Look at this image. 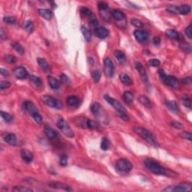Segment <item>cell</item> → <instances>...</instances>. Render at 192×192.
<instances>
[{"mask_svg":"<svg viewBox=\"0 0 192 192\" xmlns=\"http://www.w3.org/2000/svg\"><path fill=\"white\" fill-rule=\"evenodd\" d=\"M144 165L146 168L151 173L155 175H163L167 176H175V173L173 171L162 167L160 164L156 161L151 158H146L143 161Z\"/></svg>","mask_w":192,"mask_h":192,"instance_id":"6da1fadb","label":"cell"},{"mask_svg":"<svg viewBox=\"0 0 192 192\" xmlns=\"http://www.w3.org/2000/svg\"><path fill=\"white\" fill-rule=\"evenodd\" d=\"M134 131L137 134H138L139 136L141 137L143 140H146V141L150 145H153V146H158V143L157 140H156V137L154 136V134H153L150 131L148 130V129L143 127H140V126H136V127L134 128Z\"/></svg>","mask_w":192,"mask_h":192,"instance_id":"7a4b0ae2","label":"cell"},{"mask_svg":"<svg viewBox=\"0 0 192 192\" xmlns=\"http://www.w3.org/2000/svg\"><path fill=\"white\" fill-rule=\"evenodd\" d=\"M74 124L77 127L83 129H96L98 124L92 119H89L84 116H78L73 119Z\"/></svg>","mask_w":192,"mask_h":192,"instance_id":"3957f363","label":"cell"},{"mask_svg":"<svg viewBox=\"0 0 192 192\" xmlns=\"http://www.w3.org/2000/svg\"><path fill=\"white\" fill-rule=\"evenodd\" d=\"M116 171L119 173H129L133 169V165L129 160L126 158H120L116 162Z\"/></svg>","mask_w":192,"mask_h":192,"instance_id":"277c9868","label":"cell"},{"mask_svg":"<svg viewBox=\"0 0 192 192\" xmlns=\"http://www.w3.org/2000/svg\"><path fill=\"white\" fill-rule=\"evenodd\" d=\"M56 126H57L58 128L62 131V133L65 136L68 137L69 138H72V137H74V133L73 130L71 128L69 125H68L62 117L59 118V119H57Z\"/></svg>","mask_w":192,"mask_h":192,"instance_id":"5b68a950","label":"cell"},{"mask_svg":"<svg viewBox=\"0 0 192 192\" xmlns=\"http://www.w3.org/2000/svg\"><path fill=\"white\" fill-rule=\"evenodd\" d=\"M42 100L45 105L50 107L55 108L56 110H61L63 107V104L60 100L55 99L50 95H43L42 96Z\"/></svg>","mask_w":192,"mask_h":192,"instance_id":"8992f818","label":"cell"},{"mask_svg":"<svg viewBox=\"0 0 192 192\" xmlns=\"http://www.w3.org/2000/svg\"><path fill=\"white\" fill-rule=\"evenodd\" d=\"M166 11L168 12L173 13V14H177V15H186L191 12V6L189 5H182L180 6L177 5H169Z\"/></svg>","mask_w":192,"mask_h":192,"instance_id":"52a82bcc","label":"cell"},{"mask_svg":"<svg viewBox=\"0 0 192 192\" xmlns=\"http://www.w3.org/2000/svg\"><path fill=\"white\" fill-rule=\"evenodd\" d=\"M192 190V184L191 183H183L176 185L169 186L163 189V191L169 192H184L191 191Z\"/></svg>","mask_w":192,"mask_h":192,"instance_id":"ba28073f","label":"cell"},{"mask_svg":"<svg viewBox=\"0 0 192 192\" xmlns=\"http://www.w3.org/2000/svg\"><path fill=\"white\" fill-rule=\"evenodd\" d=\"M104 73L108 77H112L114 74V65L110 58H105L104 60Z\"/></svg>","mask_w":192,"mask_h":192,"instance_id":"9c48e42d","label":"cell"},{"mask_svg":"<svg viewBox=\"0 0 192 192\" xmlns=\"http://www.w3.org/2000/svg\"><path fill=\"white\" fill-rule=\"evenodd\" d=\"M104 99L108 102V104H110L113 108H115L116 111H126L125 107L116 99L111 98L107 95H105Z\"/></svg>","mask_w":192,"mask_h":192,"instance_id":"30bf717a","label":"cell"},{"mask_svg":"<svg viewBox=\"0 0 192 192\" xmlns=\"http://www.w3.org/2000/svg\"><path fill=\"white\" fill-rule=\"evenodd\" d=\"M164 83H165L167 86L173 88V89H178L180 87V82L177 80V78L174 76H166L162 80Z\"/></svg>","mask_w":192,"mask_h":192,"instance_id":"8fae6325","label":"cell"},{"mask_svg":"<svg viewBox=\"0 0 192 192\" xmlns=\"http://www.w3.org/2000/svg\"><path fill=\"white\" fill-rule=\"evenodd\" d=\"M134 35L137 41L140 44L145 43L149 38V33L146 31L136 30L134 32Z\"/></svg>","mask_w":192,"mask_h":192,"instance_id":"7c38bea8","label":"cell"},{"mask_svg":"<svg viewBox=\"0 0 192 192\" xmlns=\"http://www.w3.org/2000/svg\"><path fill=\"white\" fill-rule=\"evenodd\" d=\"M13 74L15 76V77L20 80H23L28 77V72L26 69L24 67L20 66L16 68L13 72Z\"/></svg>","mask_w":192,"mask_h":192,"instance_id":"4fadbf2b","label":"cell"},{"mask_svg":"<svg viewBox=\"0 0 192 192\" xmlns=\"http://www.w3.org/2000/svg\"><path fill=\"white\" fill-rule=\"evenodd\" d=\"M23 108L25 110H26L29 114L31 115V116H33L34 114L37 113H39L38 109L32 102L31 101H25L23 103Z\"/></svg>","mask_w":192,"mask_h":192,"instance_id":"5bb4252c","label":"cell"},{"mask_svg":"<svg viewBox=\"0 0 192 192\" xmlns=\"http://www.w3.org/2000/svg\"><path fill=\"white\" fill-rule=\"evenodd\" d=\"M134 66H135V68H136V70L138 72L139 74H140V77H141L142 80H143L144 82H147L148 81L147 74H146V69H145V68L143 67V65H142L140 62H137L136 63H135Z\"/></svg>","mask_w":192,"mask_h":192,"instance_id":"9a60e30c","label":"cell"},{"mask_svg":"<svg viewBox=\"0 0 192 192\" xmlns=\"http://www.w3.org/2000/svg\"><path fill=\"white\" fill-rule=\"evenodd\" d=\"M95 35L96 37L101 39H104L109 35V31L105 27L101 26L99 28H96L95 31Z\"/></svg>","mask_w":192,"mask_h":192,"instance_id":"2e32d148","label":"cell"},{"mask_svg":"<svg viewBox=\"0 0 192 192\" xmlns=\"http://www.w3.org/2000/svg\"><path fill=\"white\" fill-rule=\"evenodd\" d=\"M49 186L53 188L56 189H62V190L68 191H72V188L69 185L64 183H56V182H52V183H49Z\"/></svg>","mask_w":192,"mask_h":192,"instance_id":"e0dca14e","label":"cell"},{"mask_svg":"<svg viewBox=\"0 0 192 192\" xmlns=\"http://www.w3.org/2000/svg\"><path fill=\"white\" fill-rule=\"evenodd\" d=\"M20 155L26 163H30L33 159V154L27 149H22L20 152Z\"/></svg>","mask_w":192,"mask_h":192,"instance_id":"ac0fdd59","label":"cell"},{"mask_svg":"<svg viewBox=\"0 0 192 192\" xmlns=\"http://www.w3.org/2000/svg\"><path fill=\"white\" fill-rule=\"evenodd\" d=\"M45 134L47 138L53 140L55 139L57 137V132L52 128L50 126L47 125L45 127Z\"/></svg>","mask_w":192,"mask_h":192,"instance_id":"d6986e66","label":"cell"},{"mask_svg":"<svg viewBox=\"0 0 192 192\" xmlns=\"http://www.w3.org/2000/svg\"><path fill=\"white\" fill-rule=\"evenodd\" d=\"M4 140L5 142H6L8 144L11 145V146H15L17 143V137L15 136V134H8L7 135H5L4 137Z\"/></svg>","mask_w":192,"mask_h":192,"instance_id":"ffe728a7","label":"cell"},{"mask_svg":"<svg viewBox=\"0 0 192 192\" xmlns=\"http://www.w3.org/2000/svg\"><path fill=\"white\" fill-rule=\"evenodd\" d=\"M166 35L168 38H171V39L175 40V41H179L180 40V33L175 29H167L165 32Z\"/></svg>","mask_w":192,"mask_h":192,"instance_id":"44dd1931","label":"cell"},{"mask_svg":"<svg viewBox=\"0 0 192 192\" xmlns=\"http://www.w3.org/2000/svg\"><path fill=\"white\" fill-rule=\"evenodd\" d=\"M38 12L40 15V16H42L45 20H50L52 18L53 14L50 10L46 9V8H40V9L38 10Z\"/></svg>","mask_w":192,"mask_h":192,"instance_id":"7402d4cb","label":"cell"},{"mask_svg":"<svg viewBox=\"0 0 192 192\" xmlns=\"http://www.w3.org/2000/svg\"><path fill=\"white\" fill-rule=\"evenodd\" d=\"M111 15H112V17H113L116 20L120 21V20H124L125 18H126V15H125V14L122 12V11H120V10H118V9L113 10L111 12Z\"/></svg>","mask_w":192,"mask_h":192,"instance_id":"603a6c76","label":"cell"},{"mask_svg":"<svg viewBox=\"0 0 192 192\" xmlns=\"http://www.w3.org/2000/svg\"><path fill=\"white\" fill-rule=\"evenodd\" d=\"M47 80L50 86L53 89H59V87H60V83H59L58 80H56V78H54L52 76H48Z\"/></svg>","mask_w":192,"mask_h":192,"instance_id":"cb8c5ba5","label":"cell"},{"mask_svg":"<svg viewBox=\"0 0 192 192\" xmlns=\"http://www.w3.org/2000/svg\"><path fill=\"white\" fill-rule=\"evenodd\" d=\"M119 78H120V80L122 81V83H124L125 85L129 86V85H131L132 83H133V80H132V79L131 78V77L126 73L121 74L119 75Z\"/></svg>","mask_w":192,"mask_h":192,"instance_id":"d4e9b609","label":"cell"},{"mask_svg":"<svg viewBox=\"0 0 192 192\" xmlns=\"http://www.w3.org/2000/svg\"><path fill=\"white\" fill-rule=\"evenodd\" d=\"M67 104L70 107H77L79 105V99L75 95H70L67 99Z\"/></svg>","mask_w":192,"mask_h":192,"instance_id":"484cf974","label":"cell"},{"mask_svg":"<svg viewBox=\"0 0 192 192\" xmlns=\"http://www.w3.org/2000/svg\"><path fill=\"white\" fill-rule=\"evenodd\" d=\"M166 104H167V107H168V109L170 110V111L174 113H178L179 108H178L177 103L175 101H168L166 102Z\"/></svg>","mask_w":192,"mask_h":192,"instance_id":"4316f807","label":"cell"},{"mask_svg":"<svg viewBox=\"0 0 192 192\" xmlns=\"http://www.w3.org/2000/svg\"><path fill=\"white\" fill-rule=\"evenodd\" d=\"M139 101L140 102L143 106L146 107V108H151L152 107V103H151V101L149 100V98H147L145 95H140L139 97Z\"/></svg>","mask_w":192,"mask_h":192,"instance_id":"83f0119b","label":"cell"},{"mask_svg":"<svg viewBox=\"0 0 192 192\" xmlns=\"http://www.w3.org/2000/svg\"><path fill=\"white\" fill-rule=\"evenodd\" d=\"M115 56L116 57L117 60L119 61V62L120 64H123L126 62V57L125 53L122 51L121 50H116L114 53Z\"/></svg>","mask_w":192,"mask_h":192,"instance_id":"f1b7e54d","label":"cell"},{"mask_svg":"<svg viewBox=\"0 0 192 192\" xmlns=\"http://www.w3.org/2000/svg\"><path fill=\"white\" fill-rule=\"evenodd\" d=\"M38 64L40 66L41 69H42L45 72L49 70V65H48L47 62L46 61V59L44 58H38Z\"/></svg>","mask_w":192,"mask_h":192,"instance_id":"f546056e","label":"cell"},{"mask_svg":"<svg viewBox=\"0 0 192 192\" xmlns=\"http://www.w3.org/2000/svg\"><path fill=\"white\" fill-rule=\"evenodd\" d=\"M81 32H82V34H83V37H84L85 40L86 42H90L91 39H92V33H91V31L89 29H88L87 28L84 26L81 27Z\"/></svg>","mask_w":192,"mask_h":192,"instance_id":"4dcf8cb0","label":"cell"},{"mask_svg":"<svg viewBox=\"0 0 192 192\" xmlns=\"http://www.w3.org/2000/svg\"><path fill=\"white\" fill-rule=\"evenodd\" d=\"M11 47L14 48V50H15L17 53H18L20 54V55H23V54H24V53H25L24 48L23 47V46L19 42H13V43L11 44Z\"/></svg>","mask_w":192,"mask_h":192,"instance_id":"1f68e13d","label":"cell"},{"mask_svg":"<svg viewBox=\"0 0 192 192\" xmlns=\"http://www.w3.org/2000/svg\"><path fill=\"white\" fill-rule=\"evenodd\" d=\"M182 103L185 107L188 108L191 107V99L188 95H184L181 98Z\"/></svg>","mask_w":192,"mask_h":192,"instance_id":"d6a6232c","label":"cell"},{"mask_svg":"<svg viewBox=\"0 0 192 192\" xmlns=\"http://www.w3.org/2000/svg\"><path fill=\"white\" fill-rule=\"evenodd\" d=\"M92 77L95 83H99L101 77V72L99 70H94L92 72Z\"/></svg>","mask_w":192,"mask_h":192,"instance_id":"836d02e7","label":"cell"},{"mask_svg":"<svg viewBox=\"0 0 192 192\" xmlns=\"http://www.w3.org/2000/svg\"><path fill=\"white\" fill-rule=\"evenodd\" d=\"M123 99L127 104L132 103L134 101V95L131 92H126L123 94Z\"/></svg>","mask_w":192,"mask_h":192,"instance_id":"e575fe53","label":"cell"},{"mask_svg":"<svg viewBox=\"0 0 192 192\" xmlns=\"http://www.w3.org/2000/svg\"><path fill=\"white\" fill-rule=\"evenodd\" d=\"M110 144V140L107 137H103L101 140V148L102 150L106 151L109 149Z\"/></svg>","mask_w":192,"mask_h":192,"instance_id":"d590c367","label":"cell"},{"mask_svg":"<svg viewBox=\"0 0 192 192\" xmlns=\"http://www.w3.org/2000/svg\"><path fill=\"white\" fill-rule=\"evenodd\" d=\"M180 49L183 50L184 52L187 53H191V47L190 45L185 43V42H181L180 45Z\"/></svg>","mask_w":192,"mask_h":192,"instance_id":"8d00e7d4","label":"cell"},{"mask_svg":"<svg viewBox=\"0 0 192 192\" xmlns=\"http://www.w3.org/2000/svg\"><path fill=\"white\" fill-rule=\"evenodd\" d=\"M12 191L16 192H32L33 190L31 188H28L22 187V186H15L12 188Z\"/></svg>","mask_w":192,"mask_h":192,"instance_id":"74e56055","label":"cell"},{"mask_svg":"<svg viewBox=\"0 0 192 192\" xmlns=\"http://www.w3.org/2000/svg\"><path fill=\"white\" fill-rule=\"evenodd\" d=\"M30 80H31V81H32V83H33L34 84H35L36 86H38V87L42 86V80H41L39 77H38L34 76V75H31V76H30Z\"/></svg>","mask_w":192,"mask_h":192,"instance_id":"f35d334b","label":"cell"},{"mask_svg":"<svg viewBox=\"0 0 192 192\" xmlns=\"http://www.w3.org/2000/svg\"><path fill=\"white\" fill-rule=\"evenodd\" d=\"M23 28L26 32H32V30H33V23L31 20H27L23 24Z\"/></svg>","mask_w":192,"mask_h":192,"instance_id":"ab89813d","label":"cell"},{"mask_svg":"<svg viewBox=\"0 0 192 192\" xmlns=\"http://www.w3.org/2000/svg\"><path fill=\"white\" fill-rule=\"evenodd\" d=\"M0 115H1L2 119H3L5 122H8V123H10V122H12L13 117L9 114V113H5V112H3V111H1L0 112Z\"/></svg>","mask_w":192,"mask_h":192,"instance_id":"60d3db41","label":"cell"},{"mask_svg":"<svg viewBox=\"0 0 192 192\" xmlns=\"http://www.w3.org/2000/svg\"><path fill=\"white\" fill-rule=\"evenodd\" d=\"M3 22L8 25H12V24H15L16 23V18L12 16L5 17L3 18Z\"/></svg>","mask_w":192,"mask_h":192,"instance_id":"b9f144b4","label":"cell"},{"mask_svg":"<svg viewBox=\"0 0 192 192\" xmlns=\"http://www.w3.org/2000/svg\"><path fill=\"white\" fill-rule=\"evenodd\" d=\"M101 109V105L100 104L98 103V102H95L91 107V112H92L93 114H98Z\"/></svg>","mask_w":192,"mask_h":192,"instance_id":"7bdbcfd3","label":"cell"},{"mask_svg":"<svg viewBox=\"0 0 192 192\" xmlns=\"http://www.w3.org/2000/svg\"><path fill=\"white\" fill-rule=\"evenodd\" d=\"M116 115L119 116L120 119H122V120L124 121H128L129 120V116L127 114L126 111H116Z\"/></svg>","mask_w":192,"mask_h":192,"instance_id":"ee69618b","label":"cell"},{"mask_svg":"<svg viewBox=\"0 0 192 192\" xmlns=\"http://www.w3.org/2000/svg\"><path fill=\"white\" fill-rule=\"evenodd\" d=\"M4 59L6 62L9 64H14L17 62V58L11 55H6L4 56Z\"/></svg>","mask_w":192,"mask_h":192,"instance_id":"f6af8a7d","label":"cell"},{"mask_svg":"<svg viewBox=\"0 0 192 192\" xmlns=\"http://www.w3.org/2000/svg\"><path fill=\"white\" fill-rule=\"evenodd\" d=\"M80 14L83 17H89L92 15V12L89 8H86V7H82L80 8Z\"/></svg>","mask_w":192,"mask_h":192,"instance_id":"bcb514c9","label":"cell"},{"mask_svg":"<svg viewBox=\"0 0 192 192\" xmlns=\"http://www.w3.org/2000/svg\"><path fill=\"white\" fill-rule=\"evenodd\" d=\"M59 164L62 167H65L68 164V156L65 155H61L60 158H59Z\"/></svg>","mask_w":192,"mask_h":192,"instance_id":"7dc6e473","label":"cell"},{"mask_svg":"<svg viewBox=\"0 0 192 192\" xmlns=\"http://www.w3.org/2000/svg\"><path fill=\"white\" fill-rule=\"evenodd\" d=\"M131 23L134 26L137 27V28H141V27L143 26V22H141V21L137 19H135V18H134V19H132L131 20Z\"/></svg>","mask_w":192,"mask_h":192,"instance_id":"c3c4849f","label":"cell"},{"mask_svg":"<svg viewBox=\"0 0 192 192\" xmlns=\"http://www.w3.org/2000/svg\"><path fill=\"white\" fill-rule=\"evenodd\" d=\"M11 83L8 82V81H1V82H0V89H1V90H3V89H8V88H9L10 86H11Z\"/></svg>","mask_w":192,"mask_h":192,"instance_id":"681fc988","label":"cell"},{"mask_svg":"<svg viewBox=\"0 0 192 192\" xmlns=\"http://www.w3.org/2000/svg\"><path fill=\"white\" fill-rule=\"evenodd\" d=\"M89 23H90L92 26H96L99 25V21H98L97 18H96V17H95L93 14H92V15L89 16Z\"/></svg>","mask_w":192,"mask_h":192,"instance_id":"f907efd6","label":"cell"},{"mask_svg":"<svg viewBox=\"0 0 192 192\" xmlns=\"http://www.w3.org/2000/svg\"><path fill=\"white\" fill-rule=\"evenodd\" d=\"M148 64H149V65L152 67H158L160 65L161 62L157 59H150V60H149Z\"/></svg>","mask_w":192,"mask_h":192,"instance_id":"816d5d0a","label":"cell"},{"mask_svg":"<svg viewBox=\"0 0 192 192\" xmlns=\"http://www.w3.org/2000/svg\"><path fill=\"white\" fill-rule=\"evenodd\" d=\"M181 137L183 139H186V140H189V141H191L192 140V135L191 132L183 131V133L181 134Z\"/></svg>","mask_w":192,"mask_h":192,"instance_id":"f5cc1de1","label":"cell"},{"mask_svg":"<svg viewBox=\"0 0 192 192\" xmlns=\"http://www.w3.org/2000/svg\"><path fill=\"white\" fill-rule=\"evenodd\" d=\"M98 7H99L100 11H105V10L107 9L109 5H108L107 3H106L104 2H99L98 3Z\"/></svg>","mask_w":192,"mask_h":192,"instance_id":"db71d44e","label":"cell"},{"mask_svg":"<svg viewBox=\"0 0 192 192\" xmlns=\"http://www.w3.org/2000/svg\"><path fill=\"white\" fill-rule=\"evenodd\" d=\"M32 117L33 118L34 120H35L37 123H38V124H40V123L42 122V116L40 115L39 113H35V114H34L33 116H32Z\"/></svg>","mask_w":192,"mask_h":192,"instance_id":"11a10c76","label":"cell"},{"mask_svg":"<svg viewBox=\"0 0 192 192\" xmlns=\"http://www.w3.org/2000/svg\"><path fill=\"white\" fill-rule=\"evenodd\" d=\"M171 126L177 129H182L183 128V124H181L180 122H176V121H173V122H171Z\"/></svg>","mask_w":192,"mask_h":192,"instance_id":"9f6ffc18","label":"cell"},{"mask_svg":"<svg viewBox=\"0 0 192 192\" xmlns=\"http://www.w3.org/2000/svg\"><path fill=\"white\" fill-rule=\"evenodd\" d=\"M185 32L186 36H187L189 39H191V26L189 25L185 29Z\"/></svg>","mask_w":192,"mask_h":192,"instance_id":"6f0895ef","label":"cell"},{"mask_svg":"<svg viewBox=\"0 0 192 192\" xmlns=\"http://www.w3.org/2000/svg\"><path fill=\"white\" fill-rule=\"evenodd\" d=\"M182 82H183V84L185 85H191V78L190 77H185L182 80Z\"/></svg>","mask_w":192,"mask_h":192,"instance_id":"680465c9","label":"cell"},{"mask_svg":"<svg viewBox=\"0 0 192 192\" xmlns=\"http://www.w3.org/2000/svg\"><path fill=\"white\" fill-rule=\"evenodd\" d=\"M61 80H62V82L65 83H68L70 82V80H69V78L68 77V76H66V75L64 74H62L61 75Z\"/></svg>","mask_w":192,"mask_h":192,"instance_id":"91938a15","label":"cell"},{"mask_svg":"<svg viewBox=\"0 0 192 192\" xmlns=\"http://www.w3.org/2000/svg\"><path fill=\"white\" fill-rule=\"evenodd\" d=\"M153 44H154L155 46H159L161 45V38L159 37L156 36L153 38Z\"/></svg>","mask_w":192,"mask_h":192,"instance_id":"94428289","label":"cell"},{"mask_svg":"<svg viewBox=\"0 0 192 192\" xmlns=\"http://www.w3.org/2000/svg\"><path fill=\"white\" fill-rule=\"evenodd\" d=\"M0 74L2 75H3V76H8V75L9 74V72L7 70H5V69H4V68H1V69H0Z\"/></svg>","mask_w":192,"mask_h":192,"instance_id":"6125c7cd","label":"cell"},{"mask_svg":"<svg viewBox=\"0 0 192 192\" xmlns=\"http://www.w3.org/2000/svg\"><path fill=\"white\" fill-rule=\"evenodd\" d=\"M1 38H2V39H6V37H5V34H4V30L3 29H1Z\"/></svg>","mask_w":192,"mask_h":192,"instance_id":"be15d7a7","label":"cell"}]
</instances>
